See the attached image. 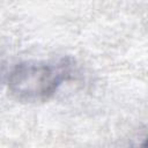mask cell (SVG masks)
Masks as SVG:
<instances>
[{
	"mask_svg": "<svg viewBox=\"0 0 148 148\" xmlns=\"http://www.w3.org/2000/svg\"><path fill=\"white\" fill-rule=\"evenodd\" d=\"M71 72V64L66 59L21 62L8 76V90L18 101H45L68 80Z\"/></svg>",
	"mask_w": 148,
	"mask_h": 148,
	"instance_id": "6da1fadb",
	"label": "cell"
}]
</instances>
